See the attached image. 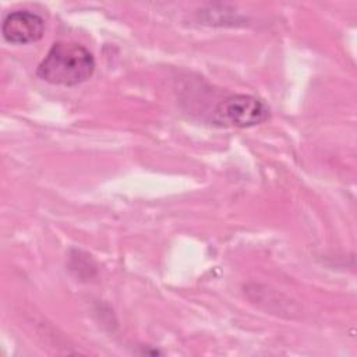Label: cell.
Listing matches in <instances>:
<instances>
[{"instance_id": "1", "label": "cell", "mask_w": 357, "mask_h": 357, "mask_svg": "<svg viewBox=\"0 0 357 357\" xmlns=\"http://www.w3.org/2000/svg\"><path fill=\"white\" fill-rule=\"evenodd\" d=\"M93 70L95 59L88 49L74 42H57L39 64L36 74L49 84L74 86L91 78Z\"/></svg>"}, {"instance_id": "2", "label": "cell", "mask_w": 357, "mask_h": 357, "mask_svg": "<svg viewBox=\"0 0 357 357\" xmlns=\"http://www.w3.org/2000/svg\"><path fill=\"white\" fill-rule=\"evenodd\" d=\"M271 117L268 105L251 95H233L222 100L213 112V123L226 127H252Z\"/></svg>"}, {"instance_id": "3", "label": "cell", "mask_w": 357, "mask_h": 357, "mask_svg": "<svg viewBox=\"0 0 357 357\" xmlns=\"http://www.w3.org/2000/svg\"><path fill=\"white\" fill-rule=\"evenodd\" d=\"M3 36L10 43H31L43 36L45 21L28 10L13 11L6 15L1 25Z\"/></svg>"}]
</instances>
